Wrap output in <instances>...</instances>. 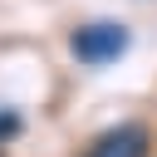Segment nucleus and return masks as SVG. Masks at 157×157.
Wrapping results in <instances>:
<instances>
[{"mask_svg": "<svg viewBox=\"0 0 157 157\" xmlns=\"http://www.w3.org/2000/svg\"><path fill=\"white\" fill-rule=\"evenodd\" d=\"M69 49L78 64H113L128 54V29L113 25V20H98V25H78L69 34Z\"/></svg>", "mask_w": 157, "mask_h": 157, "instance_id": "nucleus-1", "label": "nucleus"}, {"mask_svg": "<svg viewBox=\"0 0 157 157\" xmlns=\"http://www.w3.org/2000/svg\"><path fill=\"white\" fill-rule=\"evenodd\" d=\"M83 157H147V128L142 123H118L88 142Z\"/></svg>", "mask_w": 157, "mask_h": 157, "instance_id": "nucleus-2", "label": "nucleus"}, {"mask_svg": "<svg viewBox=\"0 0 157 157\" xmlns=\"http://www.w3.org/2000/svg\"><path fill=\"white\" fill-rule=\"evenodd\" d=\"M20 132V113H0V142H10Z\"/></svg>", "mask_w": 157, "mask_h": 157, "instance_id": "nucleus-3", "label": "nucleus"}]
</instances>
